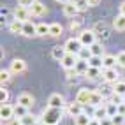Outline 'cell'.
I'll use <instances>...</instances> for the list:
<instances>
[{
    "instance_id": "cell-43",
    "label": "cell",
    "mask_w": 125,
    "mask_h": 125,
    "mask_svg": "<svg viewBox=\"0 0 125 125\" xmlns=\"http://www.w3.org/2000/svg\"><path fill=\"white\" fill-rule=\"evenodd\" d=\"M101 125H113V120L111 118H104V120H101Z\"/></svg>"
},
{
    "instance_id": "cell-38",
    "label": "cell",
    "mask_w": 125,
    "mask_h": 125,
    "mask_svg": "<svg viewBox=\"0 0 125 125\" xmlns=\"http://www.w3.org/2000/svg\"><path fill=\"white\" fill-rule=\"evenodd\" d=\"M116 62H118L120 67H123V69H125V51H120L118 55H116Z\"/></svg>"
},
{
    "instance_id": "cell-24",
    "label": "cell",
    "mask_w": 125,
    "mask_h": 125,
    "mask_svg": "<svg viewBox=\"0 0 125 125\" xmlns=\"http://www.w3.org/2000/svg\"><path fill=\"white\" fill-rule=\"evenodd\" d=\"M9 30H11V34H21L23 35V23L18 21V20H14L9 23Z\"/></svg>"
},
{
    "instance_id": "cell-37",
    "label": "cell",
    "mask_w": 125,
    "mask_h": 125,
    "mask_svg": "<svg viewBox=\"0 0 125 125\" xmlns=\"http://www.w3.org/2000/svg\"><path fill=\"white\" fill-rule=\"evenodd\" d=\"M7 99H9V92L2 86V90H0V102H2V104H7Z\"/></svg>"
},
{
    "instance_id": "cell-40",
    "label": "cell",
    "mask_w": 125,
    "mask_h": 125,
    "mask_svg": "<svg viewBox=\"0 0 125 125\" xmlns=\"http://www.w3.org/2000/svg\"><path fill=\"white\" fill-rule=\"evenodd\" d=\"M32 4H34V0H18V5L21 7H30Z\"/></svg>"
},
{
    "instance_id": "cell-21",
    "label": "cell",
    "mask_w": 125,
    "mask_h": 125,
    "mask_svg": "<svg viewBox=\"0 0 125 125\" xmlns=\"http://www.w3.org/2000/svg\"><path fill=\"white\" fill-rule=\"evenodd\" d=\"M63 34V27L60 23H51L49 25V35L51 37H60Z\"/></svg>"
},
{
    "instance_id": "cell-20",
    "label": "cell",
    "mask_w": 125,
    "mask_h": 125,
    "mask_svg": "<svg viewBox=\"0 0 125 125\" xmlns=\"http://www.w3.org/2000/svg\"><path fill=\"white\" fill-rule=\"evenodd\" d=\"M113 28L118 30V32H125V16H123V14L115 16V20H113Z\"/></svg>"
},
{
    "instance_id": "cell-12",
    "label": "cell",
    "mask_w": 125,
    "mask_h": 125,
    "mask_svg": "<svg viewBox=\"0 0 125 125\" xmlns=\"http://www.w3.org/2000/svg\"><path fill=\"white\" fill-rule=\"evenodd\" d=\"M12 116H14V107L9 104H2V107H0V118L9 122V120H12Z\"/></svg>"
},
{
    "instance_id": "cell-31",
    "label": "cell",
    "mask_w": 125,
    "mask_h": 125,
    "mask_svg": "<svg viewBox=\"0 0 125 125\" xmlns=\"http://www.w3.org/2000/svg\"><path fill=\"white\" fill-rule=\"evenodd\" d=\"M37 35H49V25L46 23H39L37 25Z\"/></svg>"
},
{
    "instance_id": "cell-15",
    "label": "cell",
    "mask_w": 125,
    "mask_h": 125,
    "mask_svg": "<svg viewBox=\"0 0 125 125\" xmlns=\"http://www.w3.org/2000/svg\"><path fill=\"white\" fill-rule=\"evenodd\" d=\"M62 11H63V14L67 16V18H74V16H76V14L79 12V11H78V7L74 5V2H72V0L62 5Z\"/></svg>"
},
{
    "instance_id": "cell-26",
    "label": "cell",
    "mask_w": 125,
    "mask_h": 125,
    "mask_svg": "<svg viewBox=\"0 0 125 125\" xmlns=\"http://www.w3.org/2000/svg\"><path fill=\"white\" fill-rule=\"evenodd\" d=\"M28 115V107H25V106H20V104H16L14 106V116L16 118H23V116H27Z\"/></svg>"
},
{
    "instance_id": "cell-34",
    "label": "cell",
    "mask_w": 125,
    "mask_h": 125,
    "mask_svg": "<svg viewBox=\"0 0 125 125\" xmlns=\"http://www.w3.org/2000/svg\"><path fill=\"white\" fill-rule=\"evenodd\" d=\"M106 109H107V116H109V118H113L115 115H118V106L116 104H106Z\"/></svg>"
},
{
    "instance_id": "cell-14",
    "label": "cell",
    "mask_w": 125,
    "mask_h": 125,
    "mask_svg": "<svg viewBox=\"0 0 125 125\" xmlns=\"http://www.w3.org/2000/svg\"><path fill=\"white\" fill-rule=\"evenodd\" d=\"M92 118L94 120H104V118H109L107 116V109H106V104H102V106H97V107H94V115H92Z\"/></svg>"
},
{
    "instance_id": "cell-29",
    "label": "cell",
    "mask_w": 125,
    "mask_h": 125,
    "mask_svg": "<svg viewBox=\"0 0 125 125\" xmlns=\"http://www.w3.org/2000/svg\"><path fill=\"white\" fill-rule=\"evenodd\" d=\"M90 120H92V118H88L86 113H81L79 116H76V118H74V123H76V125H88Z\"/></svg>"
},
{
    "instance_id": "cell-2",
    "label": "cell",
    "mask_w": 125,
    "mask_h": 125,
    "mask_svg": "<svg viewBox=\"0 0 125 125\" xmlns=\"http://www.w3.org/2000/svg\"><path fill=\"white\" fill-rule=\"evenodd\" d=\"M78 39L81 41V44L85 48H90L94 42H97V34H95V30H81Z\"/></svg>"
},
{
    "instance_id": "cell-3",
    "label": "cell",
    "mask_w": 125,
    "mask_h": 125,
    "mask_svg": "<svg viewBox=\"0 0 125 125\" xmlns=\"http://www.w3.org/2000/svg\"><path fill=\"white\" fill-rule=\"evenodd\" d=\"M78 55H72V53H67L63 58H62V62H60V65L65 69V71H69V69H74L76 67V63H78Z\"/></svg>"
},
{
    "instance_id": "cell-18",
    "label": "cell",
    "mask_w": 125,
    "mask_h": 125,
    "mask_svg": "<svg viewBox=\"0 0 125 125\" xmlns=\"http://www.w3.org/2000/svg\"><path fill=\"white\" fill-rule=\"evenodd\" d=\"M116 65H118V62H116L115 55H104V58H102V67L104 69H115Z\"/></svg>"
},
{
    "instance_id": "cell-17",
    "label": "cell",
    "mask_w": 125,
    "mask_h": 125,
    "mask_svg": "<svg viewBox=\"0 0 125 125\" xmlns=\"http://www.w3.org/2000/svg\"><path fill=\"white\" fill-rule=\"evenodd\" d=\"M23 35H27V37H34V35H37V25L32 23V21L23 23Z\"/></svg>"
},
{
    "instance_id": "cell-46",
    "label": "cell",
    "mask_w": 125,
    "mask_h": 125,
    "mask_svg": "<svg viewBox=\"0 0 125 125\" xmlns=\"http://www.w3.org/2000/svg\"><path fill=\"white\" fill-rule=\"evenodd\" d=\"M120 14H123V16H125V0L120 4Z\"/></svg>"
},
{
    "instance_id": "cell-4",
    "label": "cell",
    "mask_w": 125,
    "mask_h": 125,
    "mask_svg": "<svg viewBox=\"0 0 125 125\" xmlns=\"http://www.w3.org/2000/svg\"><path fill=\"white\" fill-rule=\"evenodd\" d=\"M14 20H18L21 23L30 21V11H28V7H21V5L16 7V9H14Z\"/></svg>"
},
{
    "instance_id": "cell-30",
    "label": "cell",
    "mask_w": 125,
    "mask_h": 125,
    "mask_svg": "<svg viewBox=\"0 0 125 125\" xmlns=\"http://www.w3.org/2000/svg\"><path fill=\"white\" fill-rule=\"evenodd\" d=\"M20 122H21V125H35L37 123V118L34 115H27V116H23V118H20Z\"/></svg>"
},
{
    "instance_id": "cell-27",
    "label": "cell",
    "mask_w": 125,
    "mask_h": 125,
    "mask_svg": "<svg viewBox=\"0 0 125 125\" xmlns=\"http://www.w3.org/2000/svg\"><path fill=\"white\" fill-rule=\"evenodd\" d=\"M92 56H94V55H92L90 48H85V46H83V48H81V51L78 53V58H79V60H86V62H90V58H92Z\"/></svg>"
},
{
    "instance_id": "cell-23",
    "label": "cell",
    "mask_w": 125,
    "mask_h": 125,
    "mask_svg": "<svg viewBox=\"0 0 125 125\" xmlns=\"http://www.w3.org/2000/svg\"><path fill=\"white\" fill-rule=\"evenodd\" d=\"M74 69H76V72L79 74V76H85L86 71L90 69V63L86 60H78V63H76V67H74Z\"/></svg>"
},
{
    "instance_id": "cell-19",
    "label": "cell",
    "mask_w": 125,
    "mask_h": 125,
    "mask_svg": "<svg viewBox=\"0 0 125 125\" xmlns=\"http://www.w3.org/2000/svg\"><path fill=\"white\" fill-rule=\"evenodd\" d=\"M67 55V49H65V46H55L53 49H51V56L55 58V60H58V62H62V58Z\"/></svg>"
},
{
    "instance_id": "cell-10",
    "label": "cell",
    "mask_w": 125,
    "mask_h": 125,
    "mask_svg": "<svg viewBox=\"0 0 125 125\" xmlns=\"http://www.w3.org/2000/svg\"><path fill=\"white\" fill-rule=\"evenodd\" d=\"M28 11H30V16H42L46 12V5L41 0H34V4L28 7Z\"/></svg>"
},
{
    "instance_id": "cell-13",
    "label": "cell",
    "mask_w": 125,
    "mask_h": 125,
    "mask_svg": "<svg viewBox=\"0 0 125 125\" xmlns=\"http://www.w3.org/2000/svg\"><path fill=\"white\" fill-rule=\"evenodd\" d=\"M67 113L72 116V118H76V116H79L81 113H85V111H83V106L78 101H74V102L67 104Z\"/></svg>"
},
{
    "instance_id": "cell-16",
    "label": "cell",
    "mask_w": 125,
    "mask_h": 125,
    "mask_svg": "<svg viewBox=\"0 0 125 125\" xmlns=\"http://www.w3.org/2000/svg\"><path fill=\"white\" fill-rule=\"evenodd\" d=\"M104 104V95L97 90H92V97H90V106L92 107H97V106H102Z\"/></svg>"
},
{
    "instance_id": "cell-22",
    "label": "cell",
    "mask_w": 125,
    "mask_h": 125,
    "mask_svg": "<svg viewBox=\"0 0 125 125\" xmlns=\"http://www.w3.org/2000/svg\"><path fill=\"white\" fill-rule=\"evenodd\" d=\"M102 71L104 69H99V67H90L85 74V78L88 79H97V78H102Z\"/></svg>"
},
{
    "instance_id": "cell-11",
    "label": "cell",
    "mask_w": 125,
    "mask_h": 125,
    "mask_svg": "<svg viewBox=\"0 0 125 125\" xmlns=\"http://www.w3.org/2000/svg\"><path fill=\"white\" fill-rule=\"evenodd\" d=\"M16 104L25 106V107H32L34 106V97H32L30 94H27V92H23V94H20L18 99H16Z\"/></svg>"
},
{
    "instance_id": "cell-44",
    "label": "cell",
    "mask_w": 125,
    "mask_h": 125,
    "mask_svg": "<svg viewBox=\"0 0 125 125\" xmlns=\"http://www.w3.org/2000/svg\"><path fill=\"white\" fill-rule=\"evenodd\" d=\"M78 28H79V21H76V23L72 21V23H71V30L74 32V30H78Z\"/></svg>"
},
{
    "instance_id": "cell-9",
    "label": "cell",
    "mask_w": 125,
    "mask_h": 125,
    "mask_svg": "<svg viewBox=\"0 0 125 125\" xmlns=\"http://www.w3.org/2000/svg\"><path fill=\"white\" fill-rule=\"evenodd\" d=\"M48 106L49 107H58V109H62L65 106V99L60 95V94H51L48 99Z\"/></svg>"
},
{
    "instance_id": "cell-47",
    "label": "cell",
    "mask_w": 125,
    "mask_h": 125,
    "mask_svg": "<svg viewBox=\"0 0 125 125\" xmlns=\"http://www.w3.org/2000/svg\"><path fill=\"white\" fill-rule=\"evenodd\" d=\"M88 125H101V122H99V120H94V118H92Z\"/></svg>"
},
{
    "instance_id": "cell-1",
    "label": "cell",
    "mask_w": 125,
    "mask_h": 125,
    "mask_svg": "<svg viewBox=\"0 0 125 125\" xmlns=\"http://www.w3.org/2000/svg\"><path fill=\"white\" fill-rule=\"evenodd\" d=\"M62 109H58V107H46V109L42 111V115H41V122H42V125H56L58 122L62 120Z\"/></svg>"
},
{
    "instance_id": "cell-48",
    "label": "cell",
    "mask_w": 125,
    "mask_h": 125,
    "mask_svg": "<svg viewBox=\"0 0 125 125\" xmlns=\"http://www.w3.org/2000/svg\"><path fill=\"white\" fill-rule=\"evenodd\" d=\"M56 2H60V4L63 5V4H67V2H71V0H56Z\"/></svg>"
},
{
    "instance_id": "cell-36",
    "label": "cell",
    "mask_w": 125,
    "mask_h": 125,
    "mask_svg": "<svg viewBox=\"0 0 125 125\" xmlns=\"http://www.w3.org/2000/svg\"><path fill=\"white\" fill-rule=\"evenodd\" d=\"M111 120H113V125H125V116L123 115H115Z\"/></svg>"
},
{
    "instance_id": "cell-8",
    "label": "cell",
    "mask_w": 125,
    "mask_h": 125,
    "mask_svg": "<svg viewBox=\"0 0 125 125\" xmlns=\"http://www.w3.org/2000/svg\"><path fill=\"white\" fill-rule=\"evenodd\" d=\"M120 74H118V71H116V69H104L102 71V79L106 81V83H113V85H115V83H118L120 79Z\"/></svg>"
},
{
    "instance_id": "cell-41",
    "label": "cell",
    "mask_w": 125,
    "mask_h": 125,
    "mask_svg": "<svg viewBox=\"0 0 125 125\" xmlns=\"http://www.w3.org/2000/svg\"><path fill=\"white\" fill-rule=\"evenodd\" d=\"M118 115H123V116H125V102L118 104Z\"/></svg>"
},
{
    "instance_id": "cell-25",
    "label": "cell",
    "mask_w": 125,
    "mask_h": 125,
    "mask_svg": "<svg viewBox=\"0 0 125 125\" xmlns=\"http://www.w3.org/2000/svg\"><path fill=\"white\" fill-rule=\"evenodd\" d=\"M90 51H92L94 56H104V46H102V42H94L90 46Z\"/></svg>"
},
{
    "instance_id": "cell-45",
    "label": "cell",
    "mask_w": 125,
    "mask_h": 125,
    "mask_svg": "<svg viewBox=\"0 0 125 125\" xmlns=\"http://www.w3.org/2000/svg\"><path fill=\"white\" fill-rule=\"evenodd\" d=\"M88 4H90V7H95L101 4V0H88Z\"/></svg>"
},
{
    "instance_id": "cell-32",
    "label": "cell",
    "mask_w": 125,
    "mask_h": 125,
    "mask_svg": "<svg viewBox=\"0 0 125 125\" xmlns=\"http://www.w3.org/2000/svg\"><path fill=\"white\" fill-rule=\"evenodd\" d=\"M102 58H104V56H92V58H90V62H88V63H90V67L104 69V67H102Z\"/></svg>"
},
{
    "instance_id": "cell-7",
    "label": "cell",
    "mask_w": 125,
    "mask_h": 125,
    "mask_svg": "<svg viewBox=\"0 0 125 125\" xmlns=\"http://www.w3.org/2000/svg\"><path fill=\"white\" fill-rule=\"evenodd\" d=\"M90 97H92V90L88 88H81L78 92V95H76V101L85 107V106H90Z\"/></svg>"
},
{
    "instance_id": "cell-33",
    "label": "cell",
    "mask_w": 125,
    "mask_h": 125,
    "mask_svg": "<svg viewBox=\"0 0 125 125\" xmlns=\"http://www.w3.org/2000/svg\"><path fill=\"white\" fill-rule=\"evenodd\" d=\"M11 74H12L11 71H4V69L0 71V83H2V86L5 85V83H9V79H11Z\"/></svg>"
},
{
    "instance_id": "cell-42",
    "label": "cell",
    "mask_w": 125,
    "mask_h": 125,
    "mask_svg": "<svg viewBox=\"0 0 125 125\" xmlns=\"http://www.w3.org/2000/svg\"><path fill=\"white\" fill-rule=\"evenodd\" d=\"M7 125H21V122H20L18 118H12V120L7 122Z\"/></svg>"
},
{
    "instance_id": "cell-39",
    "label": "cell",
    "mask_w": 125,
    "mask_h": 125,
    "mask_svg": "<svg viewBox=\"0 0 125 125\" xmlns=\"http://www.w3.org/2000/svg\"><path fill=\"white\" fill-rule=\"evenodd\" d=\"M122 99H123V97H120V95H116L115 92H113V95L109 97V102H111V104H116V106H118V104H122Z\"/></svg>"
},
{
    "instance_id": "cell-5",
    "label": "cell",
    "mask_w": 125,
    "mask_h": 125,
    "mask_svg": "<svg viewBox=\"0 0 125 125\" xmlns=\"http://www.w3.org/2000/svg\"><path fill=\"white\" fill-rule=\"evenodd\" d=\"M63 46H65V49H67V53H72V55H78V53L81 51V48H83L81 41H79V39H74V37L69 39Z\"/></svg>"
},
{
    "instance_id": "cell-6",
    "label": "cell",
    "mask_w": 125,
    "mask_h": 125,
    "mask_svg": "<svg viewBox=\"0 0 125 125\" xmlns=\"http://www.w3.org/2000/svg\"><path fill=\"white\" fill-rule=\"evenodd\" d=\"M9 71L12 74H21V72L27 71V62L21 60V58H14L11 62V65H9Z\"/></svg>"
},
{
    "instance_id": "cell-35",
    "label": "cell",
    "mask_w": 125,
    "mask_h": 125,
    "mask_svg": "<svg viewBox=\"0 0 125 125\" xmlns=\"http://www.w3.org/2000/svg\"><path fill=\"white\" fill-rule=\"evenodd\" d=\"M72 2H74V5L78 7V11H85V9H88V7H90L88 0H72Z\"/></svg>"
},
{
    "instance_id": "cell-28",
    "label": "cell",
    "mask_w": 125,
    "mask_h": 125,
    "mask_svg": "<svg viewBox=\"0 0 125 125\" xmlns=\"http://www.w3.org/2000/svg\"><path fill=\"white\" fill-rule=\"evenodd\" d=\"M113 92H115L116 95H120V97H125V81H118V83H115Z\"/></svg>"
}]
</instances>
